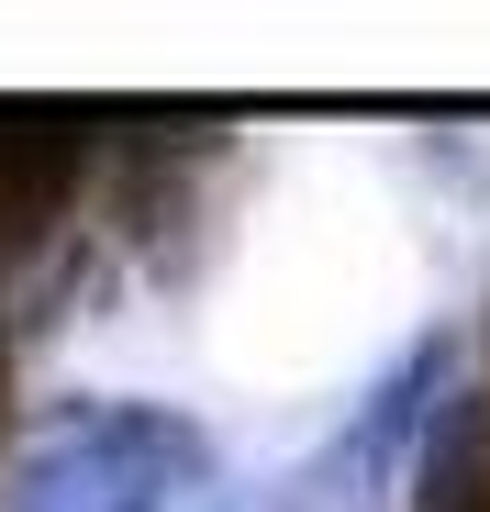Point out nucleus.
Wrapping results in <instances>:
<instances>
[{
	"label": "nucleus",
	"instance_id": "nucleus-1",
	"mask_svg": "<svg viewBox=\"0 0 490 512\" xmlns=\"http://www.w3.org/2000/svg\"><path fill=\"white\" fill-rule=\"evenodd\" d=\"M212 490L201 423L156 401H67L0 457V512H190Z\"/></svg>",
	"mask_w": 490,
	"mask_h": 512
},
{
	"label": "nucleus",
	"instance_id": "nucleus-2",
	"mask_svg": "<svg viewBox=\"0 0 490 512\" xmlns=\"http://www.w3.org/2000/svg\"><path fill=\"white\" fill-rule=\"evenodd\" d=\"M446 334H413L323 435L279 468L268 512H390V490H424L435 457V423H446Z\"/></svg>",
	"mask_w": 490,
	"mask_h": 512
}]
</instances>
